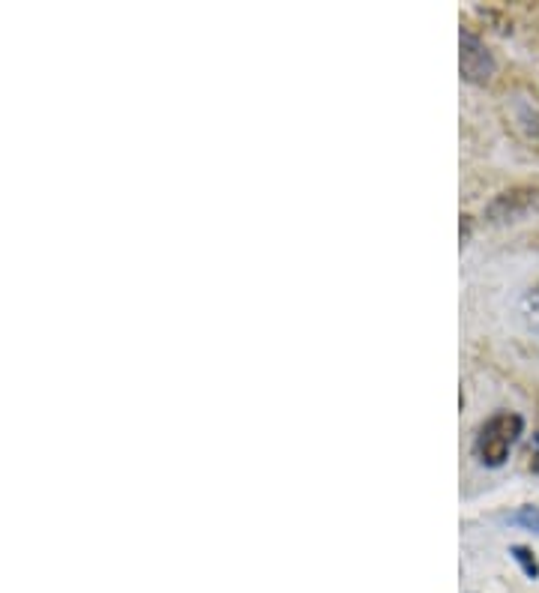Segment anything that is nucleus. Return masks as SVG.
<instances>
[{"label": "nucleus", "instance_id": "0eeeda50", "mask_svg": "<svg viewBox=\"0 0 539 593\" xmlns=\"http://www.w3.org/2000/svg\"><path fill=\"white\" fill-rule=\"evenodd\" d=\"M513 521H516V525H521V528H528V530H534V534H539V507H521L516 516H513Z\"/></svg>", "mask_w": 539, "mask_h": 593}, {"label": "nucleus", "instance_id": "423d86ee", "mask_svg": "<svg viewBox=\"0 0 539 593\" xmlns=\"http://www.w3.org/2000/svg\"><path fill=\"white\" fill-rule=\"evenodd\" d=\"M513 558L521 563V570H525V575H528V579H537L539 563H537V558L530 554V549H525V546H513Z\"/></svg>", "mask_w": 539, "mask_h": 593}, {"label": "nucleus", "instance_id": "f257e3e1", "mask_svg": "<svg viewBox=\"0 0 539 593\" xmlns=\"http://www.w3.org/2000/svg\"><path fill=\"white\" fill-rule=\"evenodd\" d=\"M525 431V420L516 410H497L480 426L474 438V455L485 468H501L509 459V450Z\"/></svg>", "mask_w": 539, "mask_h": 593}, {"label": "nucleus", "instance_id": "f03ea898", "mask_svg": "<svg viewBox=\"0 0 539 593\" xmlns=\"http://www.w3.org/2000/svg\"><path fill=\"white\" fill-rule=\"evenodd\" d=\"M539 213V184H518L509 186L504 193H497L485 205V219L492 226H513L528 216Z\"/></svg>", "mask_w": 539, "mask_h": 593}, {"label": "nucleus", "instance_id": "39448f33", "mask_svg": "<svg viewBox=\"0 0 539 593\" xmlns=\"http://www.w3.org/2000/svg\"><path fill=\"white\" fill-rule=\"evenodd\" d=\"M521 315H525V323H528L534 333H539V282L530 285L528 294L521 297Z\"/></svg>", "mask_w": 539, "mask_h": 593}, {"label": "nucleus", "instance_id": "20e7f679", "mask_svg": "<svg viewBox=\"0 0 539 593\" xmlns=\"http://www.w3.org/2000/svg\"><path fill=\"white\" fill-rule=\"evenodd\" d=\"M462 54H459V66H462V78L468 85H488L497 73L495 54L485 48V43L474 31L464 28L459 36Z\"/></svg>", "mask_w": 539, "mask_h": 593}, {"label": "nucleus", "instance_id": "6e6552de", "mask_svg": "<svg viewBox=\"0 0 539 593\" xmlns=\"http://www.w3.org/2000/svg\"><path fill=\"white\" fill-rule=\"evenodd\" d=\"M525 464H528L530 471H537L539 474V431L530 438L528 447H525Z\"/></svg>", "mask_w": 539, "mask_h": 593}, {"label": "nucleus", "instance_id": "1a4fd4ad", "mask_svg": "<svg viewBox=\"0 0 539 593\" xmlns=\"http://www.w3.org/2000/svg\"><path fill=\"white\" fill-rule=\"evenodd\" d=\"M471 234H474V219L464 213L462 216V226H459V238H462V246L471 240Z\"/></svg>", "mask_w": 539, "mask_h": 593}, {"label": "nucleus", "instance_id": "7ed1b4c3", "mask_svg": "<svg viewBox=\"0 0 539 593\" xmlns=\"http://www.w3.org/2000/svg\"><path fill=\"white\" fill-rule=\"evenodd\" d=\"M507 130L528 147H539V102L530 90H509L504 97Z\"/></svg>", "mask_w": 539, "mask_h": 593}]
</instances>
